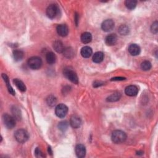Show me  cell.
Segmentation results:
<instances>
[{
  "label": "cell",
  "instance_id": "22",
  "mask_svg": "<svg viewBox=\"0 0 158 158\" xmlns=\"http://www.w3.org/2000/svg\"><path fill=\"white\" fill-rule=\"evenodd\" d=\"M56 56L53 52H48L46 54V60L49 64H53L56 62Z\"/></svg>",
  "mask_w": 158,
  "mask_h": 158
},
{
  "label": "cell",
  "instance_id": "10",
  "mask_svg": "<svg viewBox=\"0 0 158 158\" xmlns=\"http://www.w3.org/2000/svg\"><path fill=\"white\" fill-rule=\"evenodd\" d=\"M56 30L58 35L61 37H64L68 35L69 33V29L66 25L65 24H60L58 25Z\"/></svg>",
  "mask_w": 158,
  "mask_h": 158
},
{
  "label": "cell",
  "instance_id": "3",
  "mask_svg": "<svg viewBox=\"0 0 158 158\" xmlns=\"http://www.w3.org/2000/svg\"><path fill=\"white\" fill-rule=\"evenodd\" d=\"M64 75L66 76L70 81L75 84H78L79 78L78 76L72 69H70L69 67L66 68L64 70Z\"/></svg>",
  "mask_w": 158,
  "mask_h": 158
},
{
  "label": "cell",
  "instance_id": "1",
  "mask_svg": "<svg viewBox=\"0 0 158 158\" xmlns=\"http://www.w3.org/2000/svg\"><path fill=\"white\" fill-rule=\"evenodd\" d=\"M111 139L114 143L121 144L126 140L127 135L122 130H115L112 133Z\"/></svg>",
  "mask_w": 158,
  "mask_h": 158
},
{
  "label": "cell",
  "instance_id": "19",
  "mask_svg": "<svg viewBox=\"0 0 158 158\" xmlns=\"http://www.w3.org/2000/svg\"><path fill=\"white\" fill-rule=\"evenodd\" d=\"M2 77L4 80V81H5V83H6V86H7V88L8 89V91L11 94L13 95H15V91L14 90V89L13 88V87L11 86V85H10V83H9V78L8 76L5 74H2Z\"/></svg>",
  "mask_w": 158,
  "mask_h": 158
},
{
  "label": "cell",
  "instance_id": "16",
  "mask_svg": "<svg viewBox=\"0 0 158 158\" xmlns=\"http://www.w3.org/2000/svg\"><path fill=\"white\" fill-rule=\"evenodd\" d=\"M104 59V54L102 52H96L93 56V61L95 63H100Z\"/></svg>",
  "mask_w": 158,
  "mask_h": 158
},
{
  "label": "cell",
  "instance_id": "17",
  "mask_svg": "<svg viewBox=\"0 0 158 158\" xmlns=\"http://www.w3.org/2000/svg\"><path fill=\"white\" fill-rule=\"evenodd\" d=\"M53 48L54 50L59 53H63L65 50L62 43L60 41H56L53 43Z\"/></svg>",
  "mask_w": 158,
  "mask_h": 158
},
{
  "label": "cell",
  "instance_id": "30",
  "mask_svg": "<svg viewBox=\"0 0 158 158\" xmlns=\"http://www.w3.org/2000/svg\"><path fill=\"white\" fill-rule=\"evenodd\" d=\"M47 103L49 105L53 106L54 105H55L56 103V100L54 96H49V98L47 99Z\"/></svg>",
  "mask_w": 158,
  "mask_h": 158
},
{
  "label": "cell",
  "instance_id": "7",
  "mask_svg": "<svg viewBox=\"0 0 158 158\" xmlns=\"http://www.w3.org/2000/svg\"><path fill=\"white\" fill-rule=\"evenodd\" d=\"M59 9L56 4H52L46 9V15L50 19H54L56 17L58 14Z\"/></svg>",
  "mask_w": 158,
  "mask_h": 158
},
{
  "label": "cell",
  "instance_id": "11",
  "mask_svg": "<svg viewBox=\"0 0 158 158\" xmlns=\"http://www.w3.org/2000/svg\"><path fill=\"white\" fill-rule=\"evenodd\" d=\"M75 154L79 158H83L86 155V148L83 145H77L75 147Z\"/></svg>",
  "mask_w": 158,
  "mask_h": 158
},
{
  "label": "cell",
  "instance_id": "15",
  "mask_svg": "<svg viewBox=\"0 0 158 158\" xmlns=\"http://www.w3.org/2000/svg\"><path fill=\"white\" fill-rule=\"evenodd\" d=\"M93 53L92 49L89 46H84L81 50V55L85 58H90Z\"/></svg>",
  "mask_w": 158,
  "mask_h": 158
},
{
  "label": "cell",
  "instance_id": "21",
  "mask_svg": "<svg viewBox=\"0 0 158 158\" xmlns=\"http://www.w3.org/2000/svg\"><path fill=\"white\" fill-rule=\"evenodd\" d=\"M24 56V52L21 50H15L13 51V58L15 61H20Z\"/></svg>",
  "mask_w": 158,
  "mask_h": 158
},
{
  "label": "cell",
  "instance_id": "12",
  "mask_svg": "<svg viewBox=\"0 0 158 158\" xmlns=\"http://www.w3.org/2000/svg\"><path fill=\"white\" fill-rule=\"evenodd\" d=\"M81 124V121L80 118L77 116L74 115L71 117H70V124L71 126L74 128V129H77L80 127Z\"/></svg>",
  "mask_w": 158,
  "mask_h": 158
},
{
  "label": "cell",
  "instance_id": "6",
  "mask_svg": "<svg viewBox=\"0 0 158 158\" xmlns=\"http://www.w3.org/2000/svg\"><path fill=\"white\" fill-rule=\"evenodd\" d=\"M68 112V107L64 104H59L55 108L56 115L59 118H64Z\"/></svg>",
  "mask_w": 158,
  "mask_h": 158
},
{
  "label": "cell",
  "instance_id": "28",
  "mask_svg": "<svg viewBox=\"0 0 158 158\" xmlns=\"http://www.w3.org/2000/svg\"><path fill=\"white\" fill-rule=\"evenodd\" d=\"M141 68L142 70H149L151 68V64L148 61H145L141 64Z\"/></svg>",
  "mask_w": 158,
  "mask_h": 158
},
{
  "label": "cell",
  "instance_id": "2",
  "mask_svg": "<svg viewBox=\"0 0 158 158\" xmlns=\"http://www.w3.org/2000/svg\"><path fill=\"white\" fill-rule=\"evenodd\" d=\"M14 137L18 142L20 143H24L29 140V135L24 129H19L15 132Z\"/></svg>",
  "mask_w": 158,
  "mask_h": 158
},
{
  "label": "cell",
  "instance_id": "29",
  "mask_svg": "<svg viewBox=\"0 0 158 158\" xmlns=\"http://www.w3.org/2000/svg\"><path fill=\"white\" fill-rule=\"evenodd\" d=\"M68 126H69V124L67 121H62L61 122H59L58 124L59 129L62 132L66 131L68 128Z\"/></svg>",
  "mask_w": 158,
  "mask_h": 158
},
{
  "label": "cell",
  "instance_id": "25",
  "mask_svg": "<svg viewBox=\"0 0 158 158\" xmlns=\"http://www.w3.org/2000/svg\"><path fill=\"white\" fill-rule=\"evenodd\" d=\"M119 33L121 35H127L129 33V28L126 25H122L119 28Z\"/></svg>",
  "mask_w": 158,
  "mask_h": 158
},
{
  "label": "cell",
  "instance_id": "4",
  "mask_svg": "<svg viewBox=\"0 0 158 158\" xmlns=\"http://www.w3.org/2000/svg\"><path fill=\"white\" fill-rule=\"evenodd\" d=\"M3 121L5 127L8 129H13L15 126V119L8 114L3 116Z\"/></svg>",
  "mask_w": 158,
  "mask_h": 158
},
{
  "label": "cell",
  "instance_id": "24",
  "mask_svg": "<svg viewBox=\"0 0 158 158\" xmlns=\"http://www.w3.org/2000/svg\"><path fill=\"white\" fill-rule=\"evenodd\" d=\"M11 111H12V113H13V117L16 120L19 121V120L21 119V112H20V110L18 107H15V106L13 107Z\"/></svg>",
  "mask_w": 158,
  "mask_h": 158
},
{
  "label": "cell",
  "instance_id": "14",
  "mask_svg": "<svg viewBox=\"0 0 158 158\" xmlns=\"http://www.w3.org/2000/svg\"><path fill=\"white\" fill-rule=\"evenodd\" d=\"M140 48L137 44H132L129 47V52L132 56H137L140 53Z\"/></svg>",
  "mask_w": 158,
  "mask_h": 158
},
{
  "label": "cell",
  "instance_id": "5",
  "mask_svg": "<svg viewBox=\"0 0 158 158\" xmlns=\"http://www.w3.org/2000/svg\"><path fill=\"white\" fill-rule=\"evenodd\" d=\"M28 65L30 69L33 70H37L41 67L42 65V61L39 57H32L29 59Z\"/></svg>",
  "mask_w": 158,
  "mask_h": 158
},
{
  "label": "cell",
  "instance_id": "27",
  "mask_svg": "<svg viewBox=\"0 0 158 158\" xmlns=\"http://www.w3.org/2000/svg\"><path fill=\"white\" fill-rule=\"evenodd\" d=\"M64 55L66 56L67 58H71L74 56V51L73 49L71 48H65V50L63 52Z\"/></svg>",
  "mask_w": 158,
  "mask_h": 158
},
{
  "label": "cell",
  "instance_id": "23",
  "mask_svg": "<svg viewBox=\"0 0 158 158\" xmlns=\"http://www.w3.org/2000/svg\"><path fill=\"white\" fill-rule=\"evenodd\" d=\"M121 97V94L119 92H116L112 93L107 98V101L110 102H115L120 100Z\"/></svg>",
  "mask_w": 158,
  "mask_h": 158
},
{
  "label": "cell",
  "instance_id": "26",
  "mask_svg": "<svg viewBox=\"0 0 158 158\" xmlns=\"http://www.w3.org/2000/svg\"><path fill=\"white\" fill-rule=\"evenodd\" d=\"M137 1H135V0H127V1H125V4L127 9L130 10L135 9L136 6H137Z\"/></svg>",
  "mask_w": 158,
  "mask_h": 158
},
{
  "label": "cell",
  "instance_id": "9",
  "mask_svg": "<svg viewBox=\"0 0 158 158\" xmlns=\"http://www.w3.org/2000/svg\"><path fill=\"white\" fill-rule=\"evenodd\" d=\"M138 89L135 85H130L127 86L125 89V94L129 96H134L138 94Z\"/></svg>",
  "mask_w": 158,
  "mask_h": 158
},
{
  "label": "cell",
  "instance_id": "8",
  "mask_svg": "<svg viewBox=\"0 0 158 158\" xmlns=\"http://www.w3.org/2000/svg\"><path fill=\"white\" fill-rule=\"evenodd\" d=\"M114 27V22L111 19H107L102 23L101 28L103 31L109 32L112 30Z\"/></svg>",
  "mask_w": 158,
  "mask_h": 158
},
{
  "label": "cell",
  "instance_id": "33",
  "mask_svg": "<svg viewBox=\"0 0 158 158\" xmlns=\"http://www.w3.org/2000/svg\"><path fill=\"white\" fill-rule=\"evenodd\" d=\"M125 80V78L123 77H115L112 79L111 80H114V81H118V80Z\"/></svg>",
  "mask_w": 158,
  "mask_h": 158
},
{
  "label": "cell",
  "instance_id": "31",
  "mask_svg": "<svg viewBox=\"0 0 158 158\" xmlns=\"http://www.w3.org/2000/svg\"><path fill=\"white\" fill-rule=\"evenodd\" d=\"M151 31L152 33L156 34L158 32V23L157 21L154 22L152 24L151 27Z\"/></svg>",
  "mask_w": 158,
  "mask_h": 158
},
{
  "label": "cell",
  "instance_id": "18",
  "mask_svg": "<svg viewBox=\"0 0 158 158\" xmlns=\"http://www.w3.org/2000/svg\"><path fill=\"white\" fill-rule=\"evenodd\" d=\"M92 40V36L91 34L89 32H84V34L81 35V41L84 44H87L91 42Z\"/></svg>",
  "mask_w": 158,
  "mask_h": 158
},
{
  "label": "cell",
  "instance_id": "32",
  "mask_svg": "<svg viewBox=\"0 0 158 158\" xmlns=\"http://www.w3.org/2000/svg\"><path fill=\"white\" fill-rule=\"evenodd\" d=\"M35 155L37 157H45V155L43 154V152L41 151V150L39 148H37L35 151Z\"/></svg>",
  "mask_w": 158,
  "mask_h": 158
},
{
  "label": "cell",
  "instance_id": "20",
  "mask_svg": "<svg viewBox=\"0 0 158 158\" xmlns=\"http://www.w3.org/2000/svg\"><path fill=\"white\" fill-rule=\"evenodd\" d=\"M13 81L15 86L18 87V88L20 91H21L22 92H24L26 91V86L22 81L18 79H15Z\"/></svg>",
  "mask_w": 158,
  "mask_h": 158
},
{
  "label": "cell",
  "instance_id": "13",
  "mask_svg": "<svg viewBox=\"0 0 158 158\" xmlns=\"http://www.w3.org/2000/svg\"><path fill=\"white\" fill-rule=\"evenodd\" d=\"M117 41V37L116 34H111L106 37L105 42L108 46H113L116 44Z\"/></svg>",
  "mask_w": 158,
  "mask_h": 158
}]
</instances>
